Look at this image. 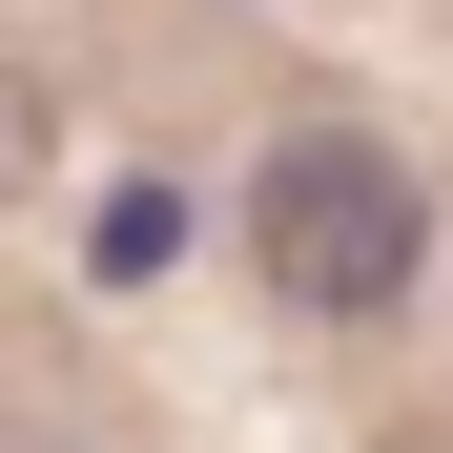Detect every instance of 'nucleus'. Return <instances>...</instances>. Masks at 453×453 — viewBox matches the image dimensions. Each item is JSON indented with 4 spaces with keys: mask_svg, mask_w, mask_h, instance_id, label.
Returning <instances> with one entry per match:
<instances>
[{
    "mask_svg": "<svg viewBox=\"0 0 453 453\" xmlns=\"http://www.w3.org/2000/svg\"><path fill=\"white\" fill-rule=\"evenodd\" d=\"M42 165V83H0V186H21Z\"/></svg>",
    "mask_w": 453,
    "mask_h": 453,
    "instance_id": "2",
    "label": "nucleus"
},
{
    "mask_svg": "<svg viewBox=\"0 0 453 453\" xmlns=\"http://www.w3.org/2000/svg\"><path fill=\"white\" fill-rule=\"evenodd\" d=\"M248 268H268V310H412V268H433V206L412 165L371 124H288L268 144V186H248Z\"/></svg>",
    "mask_w": 453,
    "mask_h": 453,
    "instance_id": "1",
    "label": "nucleus"
}]
</instances>
